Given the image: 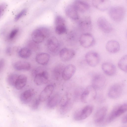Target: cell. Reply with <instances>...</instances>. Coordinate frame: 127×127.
<instances>
[{
	"instance_id": "7402d4cb",
	"label": "cell",
	"mask_w": 127,
	"mask_h": 127,
	"mask_svg": "<svg viewBox=\"0 0 127 127\" xmlns=\"http://www.w3.org/2000/svg\"><path fill=\"white\" fill-rule=\"evenodd\" d=\"M50 59V55L46 53L42 52L38 53L36 56L35 60L38 64L43 65L48 64Z\"/></svg>"
},
{
	"instance_id": "ba28073f",
	"label": "cell",
	"mask_w": 127,
	"mask_h": 127,
	"mask_svg": "<svg viewBox=\"0 0 127 127\" xmlns=\"http://www.w3.org/2000/svg\"><path fill=\"white\" fill-rule=\"evenodd\" d=\"M79 41L82 46L85 48H88L93 45L95 40L91 34L89 33H85L81 35Z\"/></svg>"
},
{
	"instance_id": "277c9868",
	"label": "cell",
	"mask_w": 127,
	"mask_h": 127,
	"mask_svg": "<svg viewBox=\"0 0 127 127\" xmlns=\"http://www.w3.org/2000/svg\"><path fill=\"white\" fill-rule=\"evenodd\" d=\"M96 95V89L92 86H89L83 91L80 99L83 103H88L94 100Z\"/></svg>"
},
{
	"instance_id": "836d02e7",
	"label": "cell",
	"mask_w": 127,
	"mask_h": 127,
	"mask_svg": "<svg viewBox=\"0 0 127 127\" xmlns=\"http://www.w3.org/2000/svg\"><path fill=\"white\" fill-rule=\"evenodd\" d=\"M38 44L32 40L30 41L28 43V48L31 51H36L38 49L39 46Z\"/></svg>"
},
{
	"instance_id": "30bf717a",
	"label": "cell",
	"mask_w": 127,
	"mask_h": 127,
	"mask_svg": "<svg viewBox=\"0 0 127 127\" xmlns=\"http://www.w3.org/2000/svg\"><path fill=\"white\" fill-rule=\"evenodd\" d=\"M34 83L37 85H40L46 83L48 79V74L45 69L36 74L34 77Z\"/></svg>"
},
{
	"instance_id": "83f0119b",
	"label": "cell",
	"mask_w": 127,
	"mask_h": 127,
	"mask_svg": "<svg viewBox=\"0 0 127 127\" xmlns=\"http://www.w3.org/2000/svg\"><path fill=\"white\" fill-rule=\"evenodd\" d=\"M60 96L58 93H56L53 95L48 100L47 106L50 108H53L55 107L60 101Z\"/></svg>"
},
{
	"instance_id": "d6a6232c",
	"label": "cell",
	"mask_w": 127,
	"mask_h": 127,
	"mask_svg": "<svg viewBox=\"0 0 127 127\" xmlns=\"http://www.w3.org/2000/svg\"><path fill=\"white\" fill-rule=\"evenodd\" d=\"M55 31L57 34L61 35L66 32L67 29L65 25L57 26H56Z\"/></svg>"
},
{
	"instance_id": "f1b7e54d",
	"label": "cell",
	"mask_w": 127,
	"mask_h": 127,
	"mask_svg": "<svg viewBox=\"0 0 127 127\" xmlns=\"http://www.w3.org/2000/svg\"><path fill=\"white\" fill-rule=\"evenodd\" d=\"M64 66L63 64H59L54 68L53 71V75L56 79H58L62 77V73Z\"/></svg>"
},
{
	"instance_id": "2e32d148",
	"label": "cell",
	"mask_w": 127,
	"mask_h": 127,
	"mask_svg": "<svg viewBox=\"0 0 127 127\" xmlns=\"http://www.w3.org/2000/svg\"><path fill=\"white\" fill-rule=\"evenodd\" d=\"M78 24L79 28L83 31L89 32L91 29V21L89 17H86L82 18L79 21Z\"/></svg>"
},
{
	"instance_id": "5bb4252c",
	"label": "cell",
	"mask_w": 127,
	"mask_h": 127,
	"mask_svg": "<svg viewBox=\"0 0 127 127\" xmlns=\"http://www.w3.org/2000/svg\"><path fill=\"white\" fill-rule=\"evenodd\" d=\"M106 82L104 76L102 74H97L95 75L93 78L92 86L95 89H99L103 87Z\"/></svg>"
},
{
	"instance_id": "7c38bea8",
	"label": "cell",
	"mask_w": 127,
	"mask_h": 127,
	"mask_svg": "<svg viewBox=\"0 0 127 127\" xmlns=\"http://www.w3.org/2000/svg\"><path fill=\"white\" fill-rule=\"evenodd\" d=\"M75 52L72 49L64 48L61 49L59 53L60 57L63 61L66 62L72 59L75 55Z\"/></svg>"
},
{
	"instance_id": "4fadbf2b",
	"label": "cell",
	"mask_w": 127,
	"mask_h": 127,
	"mask_svg": "<svg viewBox=\"0 0 127 127\" xmlns=\"http://www.w3.org/2000/svg\"><path fill=\"white\" fill-rule=\"evenodd\" d=\"M76 70L75 66L69 64L65 66L63 71L62 77L65 80H69L74 74Z\"/></svg>"
},
{
	"instance_id": "74e56055",
	"label": "cell",
	"mask_w": 127,
	"mask_h": 127,
	"mask_svg": "<svg viewBox=\"0 0 127 127\" xmlns=\"http://www.w3.org/2000/svg\"><path fill=\"white\" fill-rule=\"evenodd\" d=\"M27 12V10L26 9H24L21 10L18 13L16 16L15 18V21L18 20L21 18Z\"/></svg>"
},
{
	"instance_id": "d6986e66",
	"label": "cell",
	"mask_w": 127,
	"mask_h": 127,
	"mask_svg": "<svg viewBox=\"0 0 127 127\" xmlns=\"http://www.w3.org/2000/svg\"><path fill=\"white\" fill-rule=\"evenodd\" d=\"M107 108L103 106L100 108L96 112L94 117L95 123L99 124L103 122L104 119L107 112Z\"/></svg>"
},
{
	"instance_id": "8992f818",
	"label": "cell",
	"mask_w": 127,
	"mask_h": 127,
	"mask_svg": "<svg viewBox=\"0 0 127 127\" xmlns=\"http://www.w3.org/2000/svg\"><path fill=\"white\" fill-rule=\"evenodd\" d=\"M127 103H125L115 107L111 111L107 119L108 123H110L126 112Z\"/></svg>"
},
{
	"instance_id": "ac0fdd59",
	"label": "cell",
	"mask_w": 127,
	"mask_h": 127,
	"mask_svg": "<svg viewBox=\"0 0 127 127\" xmlns=\"http://www.w3.org/2000/svg\"><path fill=\"white\" fill-rule=\"evenodd\" d=\"M47 46L50 51L54 53L58 50L59 47V44L56 37L52 36L50 37L47 40Z\"/></svg>"
},
{
	"instance_id": "6da1fadb",
	"label": "cell",
	"mask_w": 127,
	"mask_h": 127,
	"mask_svg": "<svg viewBox=\"0 0 127 127\" xmlns=\"http://www.w3.org/2000/svg\"><path fill=\"white\" fill-rule=\"evenodd\" d=\"M50 32L49 30L46 28H39L32 32V40L38 44L40 43L49 36Z\"/></svg>"
},
{
	"instance_id": "ffe728a7",
	"label": "cell",
	"mask_w": 127,
	"mask_h": 127,
	"mask_svg": "<svg viewBox=\"0 0 127 127\" xmlns=\"http://www.w3.org/2000/svg\"><path fill=\"white\" fill-rule=\"evenodd\" d=\"M101 67L104 72L109 76L114 75L116 71V66L113 64L109 62H105L102 64Z\"/></svg>"
},
{
	"instance_id": "60d3db41",
	"label": "cell",
	"mask_w": 127,
	"mask_h": 127,
	"mask_svg": "<svg viewBox=\"0 0 127 127\" xmlns=\"http://www.w3.org/2000/svg\"><path fill=\"white\" fill-rule=\"evenodd\" d=\"M122 122L123 124H126L127 123V115H124L122 117Z\"/></svg>"
},
{
	"instance_id": "52a82bcc",
	"label": "cell",
	"mask_w": 127,
	"mask_h": 127,
	"mask_svg": "<svg viewBox=\"0 0 127 127\" xmlns=\"http://www.w3.org/2000/svg\"><path fill=\"white\" fill-rule=\"evenodd\" d=\"M85 58L87 64L92 67H94L97 65L100 61V57L98 54L93 51L87 53L85 55Z\"/></svg>"
},
{
	"instance_id": "d590c367",
	"label": "cell",
	"mask_w": 127,
	"mask_h": 127,
	"mask_svg": "<svg viewBox=\"0 0 127 127\" xmlns=\"http://www.w3.org/2000/svg\"><path fill=\"white\" fill-rule=\"evenodd\" d=\"M83 90L81 88H78L76 89L74 93V98L75 99L77 100L80 98L82 94Z\"/></svg>"
},
{
	"instance_id": "8d00e7d4",
	"label": "cell",
	"mask_w": 127,
	"mask_h": 127,
	"mask_svg": "<svg viewBox=\"0 0 127 127\" xmlns=\"http://www.w3.org/2000/svg\"><path fill=\"white\" fill-rule=\"evenodd\" d=\"M40 102L38 98L35 99L32 105V109L34 110L37 109L38 108Z\"/></svg>"
},
{
	"instance_id": "484cf974",
	"label": "cell",
	"mask_w": 127,
	"mask_h": 127,
	"mask_svg": "<svg viewBox=\"0 0 127 127\" xmlns=\"http://www.w3.org/2000/svg\"><path fill=\"white\" fill-rule=\"evenodd\" d=\"M77 12L78 11L73 5L68 6L65 10V12L67 16L73 20H76L78 19Z\"/></svg>"
},
{
	"instance_id": "f546056e",
	"label": "cell",
	"mask_w": 127,
	"mask_h": 127,
	"mask_svg": "<svg viewBox=\"0 0 127 127\" xmlns=\"http://www.w3.org/2000/svg\"><path fill=\"white\" fill-rule=\"evenodd\" d=\"M127 55L123 56L120 60L118 63L119 67L121 70L127 72Z\"/></svg>"
},
{
	"instance_id": "603a6c76",
	"label": "cell",
	"mask_w": 127,
	"mask_h": 127,
	"mask_svg": "<svg viewBox=\"0 0 127 127\" xmlns=\"http://www.w3.org/2000/svg\"><path fill=\"white\" fill-rule=\"evenodd\" d=\"M106 50L109 52L115 53L119 51L120 48V44L117 41L111 40L107 42L106 45Z\"/></svg>"
},
{
	"instance_id": "3957f363",
	"label": "cell",
	"mask_w": 127,
	"mask_h": 127,
	"mask_svg": "<svg viewBox=\"0 0 127 127\" xmlns=\"http://www.w3.org/2000/svg\"><path fill=\"white\" fill-rule=\"evenodd\" d=\"M93 109V106L89 105L77 110L73 115L74 119L80 121L86 119L91 114Z\"/></svg>"
},
{
	"instance_id": "9a60e30c",
	"label": "cell",
	"mask_w": 127,
	"mask_h": 127,
	"mask_svg": "<svg viewBox=\"0 0 127 127\" xmlns=\"http://www.w3.org/2000/svg\"><path fill=\"white\" fill-rule=\"evenodd\" d=\"M35 91L32 89H29L22 93L20 95L21 102L25 104H27L32 100L34 96Z\"/></svg>"
},
{
	"instance_id": "7bdbcfd3",
	"label": "cell",
	"mask_w": 127,
	"mask_h": 127,
	"mask_svg": "<svg viewBox=\"0 0 127 127\" xmlns=\"http://www.w3.org/2000/svg\"><path fill=\"white\" fill-rule=\"evenodd\" d=\"M6 52L8 54H10L11 52V48L10 47H8L6 50Z\"/></svg>"
},
{
	"instance_id": "e0dca14e",
	"label": "cell",
	"mask_w": 127,
	"mask_h": 127,
	"mask_svg": "<svg viewBox=\"0 0 127 127\" xmlns=\"http://www.w3.org/2000/svg\"><path fill=\"white\" fill-rule=\"evenodd\" d=\"M54 87L52 84L46 86L40 93L38 98L41 102H43L48 99L52 94Z\"/></svg>"
},
{
	"instance_id": "9c48e42d",
	"label": "cell",
	"mask_w": 127,
	"mask_h": 127,
	"mask_svg": "<svg viewBox=\"0 0 127 127\" xmlns=\"http://www.w3.org/2000/svg\"><path fill=\"white\" fill-rule=\"evenodd\" d=\"M123 92V88L121 85L116 83L112 85L109 88L108 93L109 97L112 99H116L119 97Z\"/></svg>"
},
{
	"instance_id": "44dd1931",
	"label": "cell",
	"mask_w": 127,
	"mask_h": 127,
	"mask_svg": "<svg viewBox=\"0 0 127 127\" xmlns=\"http://www.w3.org/2000/svg\"><path fill=\"white\" fill-rule=\"evenodd\" d=\"M92 2L95 8L102 11L107 9L110 5L109 0H92Z\"/></svg>"
},
{
	"instance_id": "f35d334b",
	"label": "cell",
	"mask_w": 127,
	"mask_h": 127,
	"mask_svg": "<svg viewBox=\"0 0 127 127\" xmlns=\"http://www.w3.org/2000/svg\"><path fill=\"white\" fill-rule=\"evenodd\" d=\"M18 32V30L17 29H14L11 32L9 35V38L10 39L13 38L16 36Z\"/></svg>"
},
{
	"instance_id": "4dcf8cb0",
	"label": "cell",
	"mask_w": 127,
	"mask_h": 127,
	"mask_svg": "<svg viewBox=\"0 0 127 127\" xmlns=\"http://www.w3.org/2000/svg\"><path fill=\"white\" fill-rule=\"evenodd\" d=\"M31 51L28 48L24 47L21 49L19 52V55L22 58L26 59L29 58L31 55Z\"/></svg>"
},
{
	"instance_id": "5b68a950",
	"label": "cell",
	"mask_w": 127,
	"mask_h": 127,
	"mask_svg": "<svg viewBox=\"0 0 127 127\" xmlns=\"http://www.w3.org/2000/svg\"><path fill=\"white\" fill-rule=\"evenodd\" d=\"M109 14L112 20L116 22L120 21L123 20L124 17L125 9L121 6L113 7L110 9Z\"/></svg>"
},
{
	"instance_id": "d4e9b609",
	"label": "cell",
	"mask_w": 127,
	"mask_h": 127,
	"mask_svg": "<svg viewBox=\"0 0 127 127\" xmlns=\"http://www.w3.org/2000/svg\"><path fill=\"white\" fill-rule=\"evenodd\" d=\"M14 68L18 70L27 71L31 68L30 64L27 61H19L16 62L14 64Z\"/></svg>"
},
{
	"instance_id": "7a4b0ae2",
	"label": "cell",
	"mask_w": 127,
	"mask_h": 127,
	"mask_svg": "<svg viewBox=\"0 0 127 127\" xmlns=\"http://www.w3.org/2000/svg\"><path fill=\"white\" fill-rule=\"evenodd\" d=\"M73 104L72 100L68 95H64L59 101L58 109L59 113L62 115L67 114L71 109Z\"/></svg>"
},
{
	"instance_id": "cb8c5ba5",
	"label": "cell",
	"mask_w": 127,
	"mask_h": 127,
	"mask_svg": "<svg viewBox=\"0 0 127 127\" xmlns=\"http://www.w3.org/2000/svg\"><path fill=\"white\" fill-rule=\"evenodd\" d=\"M77 11L84 12L89 8V4L87 2L81 0H76L73 5Z\"/></svg>"
},
{
	"instance_id": "8fae6325",
	"label": "cell",
	"mask_w": 127,
	"mask_h": 127,
	"mask_svg": "<svg viewBox=\"0 0 127 127\" xmlns=\"http://www.w3.org/2000/svg\"><path fill=\"white\" fill-rule=\"evenodd\" d=\"M97 24L99 28L105 33H110L112 31V27L110 24L103 17L98 18L97 21Z\"/></svg>"
},
{
	"instance_id": "4316f807",
	"label": "cell",
	"mask_w": 127,
	"mask_h": 127,
	"mask_svg": "<svg viewBox=\"0 0 127 127\" xmlns=\"http://www.w3.org/2000/svg\"><path fill=\"white\" fill-rule=\"evenodd\" d=\"M27 80V76L24 74L18 76L16 82L15 87L18 90H21L26 85Z\"/></svg>"
},
{
	"instance_id": "b9f144b4",
	"label": "cell",
	"mask_w": 127,
	"mask_h": 127,
	"mask_svg": "<svg viewBox=\"0 0 127 127\" xmlns=\"http://www.w3.org/2000/svg\"><path fill=\"white\" fill-rule=\"evenodd\" d=\"M4 5H2L0 6V17L2 11L4 9Z\"/></svg>"
},
{
	"instance_id": "1f68e13d",
	"label": "cell",
	"mask_w": 127,
	"mask_h": 127,
	"mask_svg": "<svg viewBox=\"0 0 127 127\" xmlns=\"http://www.w3.org/2000/svg\"><path fill=\"white\" fill-rule=\"evenodd\" d=\"M18 76V75L15 74H10L7 78V81L8 83L11 86H15Z\"/></svg>"
},
{
	"instance_id": "ab89813d",
	"label": "cell",
	"mask_w": 127,
	"mask_h": 127,
	"mask_svg": "<svg viewBox=\"0 0 127 127\" xmlns=\"http://www.w3.org/2000/svg\"><path fill=\"white\" fill-rule=\"evenodd\" d=\"M5 64L4 60L3 59H0V72L3 68Z\"/></svg>"
},
{
	"instance_id": "e575fe53",
	"label": "cell",
	"mask_w": 127,
	"mask_h": 127,
	"mask_svg": "<svg viewBox=\"0 0 127 127\" xmlns=\"http://www.w3.org/2000/svg\"><path fill=\"white\" fill-rule=\"evenodd\" d=\"M55 24L56 26L65 25V21L62 17L60 16H58L55 18Z\"/></svg>"
}]
</instances>
